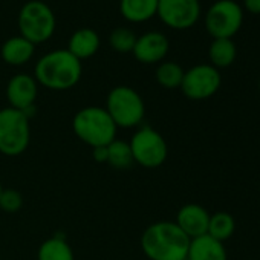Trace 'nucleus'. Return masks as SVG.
<instances>
[{"label":"nucleus","instance_id":"obj_13","mask_svg":"<svg viewBox=\"0 0 260 260\" xmlns=\"http://www.w3.org/2000/svg\"><path fill=\"white\" fill-rule=\"evenodd\" d=\"M210 222V213L199 204H185L178 210L175 223L190 237H199L207 234Z\"/></svg>","mask_w":260,"mask_h":260},{"label":"nucleus","instance_id":"obj_23","mask_svg":"<svg viewBox=\"0 0 260 260\" xmlns=\"http://www.w3.org/2000/svg\"><path fill=\"white\" fill-rule=\"evenodd\" d=\"M137 43V34L130 29V28H124L119 26L116 29H113L109 36V45L113 51L119 52V54H128L132 52Z\"/></svg>","mask_w":260,"mask_h":260},{"label":"nucleus","instance_id":"obj_16","mask_svg":"<svg viewBox=\"0 0 260 260\" xmlns=\"http://www.w3.org/2000/svg\"><path fill=\"white\" fill-rule=\"evenodd\" d=\"M36 52V45L26 40L22 36L10 37L0 48V57L10 66H23L26 64Z\"/></svg>","mask_w":260,"mask_h":260},{"label":"nucleus","instance_id":"obj_24","mask_svg":"<svg viewBox=\"0 0 260 260\" xmlns=\"http://www.w3.org/2000/svg\"><path fill=\"white\" fill-rule=\"evenodd\" d=\"M23 207V196L19 190L14 188H4L2 194H0V210L14 214L20 211Z\"/></svg>","mask_w":260,"mask_h":260},{"label":"nucleus","instance_id":"obj_1","mask_svg":"<svg viewBox=\"0 0 260 260\" xmlns=\"http://www.w3.org/2000/svg\"><path fill=\"white\" fill-rule=\"evenodd\" d=\"M190 237L172 220L150 223L141 234V249L149 260H187Z\"/></svg>","mask_w":260,"mask_h":260},{"label":"nucleus","instance_id":"obj_14","mask_svg":"<svg viewBox=\"0 0 260 260\" xmlns=\"http://www.w3.org/2000/svg\"><path fill=\"white\" fill-rule=\"evenodd\" d=\"M187 260H228V252L223 242L204 234L190 240Z\"/></svg>","mask_w":260,"mask_h":260},{"label":"nucleus","instance_id":"obj_5","mask_svg":"<svg viewBox=\"0 0 260 260\" xmlns=\"http://www.w3.org/2000/svg\"><path fill=\"white\" fill-rule=\"evenodd\" d=\"M29 118L13 107L0 109V153L16 158L23 155L31 143Z\"/></svg>","mask_w":260,"mask_h":260},{"label":"nucleus","instance_id":"obj_26","mask_svg":"<svg viewBox=\"0 0 260 260\" xmlns=\"http://www.w3.org/2000/svg\"><path fill=\"white\" fill-rule=\"evenodd\" d=\"M92 158L98 164H107V146L92 149Z\"/></svg>","mask_w":260,"mask_h":260},{"label":"nucleus","instance_id":"obj_3","mask_svg":"<svg viewBox=\"0 0 260 260\" xmlns=\"http://www.w3.org/2000/svg\"><path fill=\"white\" fill-rule=\"evenodd\" d=\"M72 130L81 143L95 149L109 146L113 140H116L118 127L104 107L87 106L74 115Z\"/></svg>","mask_w":260,"mask_h":260},{"label":"nucleus","instance_id":"obj_15","mask_svg":"<svg viewBox=\"0 0 260 260\" xmlns=\"http://www.w3.org/2000/svg\"><path fill=\"white\" fill-rule=\"evenodd\" d=\"M100 45H101V40H100V36L95 29L80 28L71 36L69 43H68V51L75 58L83 61V60L93 57L98 52Z\"/></svg>","mask_w":260,"mask_h":260},{"label":"nucleus","instance_id":"obj_9","mask_svg":"<svg viewBox=\"0 0 260 260\" xmlns=\"http://www.w3.org/2000/svg\"><path fill=\"white\" fill-rule=\"evenodd\" d=\"M220 71L211 66L210 63H201L185 71L179 89L188 100L202 101L216 95L220 89Z\"/></svg>","mask_w":260,"mask_h":260},{"label":"nucleus","instance_id":"obj_19","mask_svg":"<svg viewBox=\"0 0 260 260\" xmlns=\"http://www.w3.org/2000/svg\"><path fill=\"white\" fill-rule=\"evenodd\" d=\"M237 57V46L233 39H213L208 48L210 64L216 69L230 68Z\"/></svg>","mask_w":260,"mask_h":260},{"label":"nucleus","instance_id":"obj_6","mask_svg":"<svg viewBox=\"0 0 260 260\" xmlns=\"http://www.w3.org/2000/svg\"><path fill=\"white\" fill-rule=\"evenodd\" d=\"M57 28V19L52 8L42 0H29L19 13L20 36L32 45L48 42Z\"/></svg>","mask_w":260,"mask_h":260},{"label":"nucleus","instance_id":"obj_17","mask_svg":"<svg viewBox=\"0 0 260 260\" xmlns=\"http://www.w3.org/2000/svg\"><path fill=\"white\" fill-rule=\"evenodd\" d=\"M121 16L132 23H144L158 13V0H119Z\"/></svg>","mask_w":260,"mask_h":260},{"label":"nucleus","instance_id":"obj_18","mask_svg":"<svg viewBox=\"0 0 260 260\" xmlns=\"http://www.w3.org/2000/svg\"><path fill=\"white\" fill-rule=\"evenodd\" d=\"M37 260H75V254L64 236L55 234L39 246Z\"/></svg>","mask_w":260,"mask_h":260},{"label":"nucleus","instance_id":"obj_20","mask_svg":"<svg viewBox=\"0 0 260 260\" xmlns=\"http://www.w3.org/2000/svg\"><path fill=\"white\" fill-rule=\"evenodd\" d=\"M184 68L176 61H161L155 71V78L158 84L164 89L173 90L179 89L184 78Z\"/></svg>","mask_w":260,"mask_h":260},{"label":"nucleus","instance_id":"obj_25","mask_svg":"<svg viewBox=\"0 0 260 260\" xmlns=\"http://www.w3.org/2000/svg\"><path fill=\"white\" fill-rule=\"evenodd\" d=\"M242 8L249 14L260 16V0H242Z\"/></svg>","mask_w":260,"mask_h":260},{"label":"nucleus","instance_id":"obj_10","mask_svg":"<svg viewBox=\"0 0 260 260\" xmlns=\"http://www.w3.org/2000/svg\"><path fill=\"white\" fill-rule=\"evenodd\" d=\"M202 14L199 0H158L156 16L161 22L176 31L193 28Z\"/></svg>","mask_w":260,"mask_h":260},{"label":"nucleus","instance_id":"obj_7","mask_svg":"<svg viewBox=\"0 0 260 260\" xmlns=\"http://www.w3.org/2000/svg\"><path fill=\"white\" fill-rule=\"evenodd\" d=\"M134 162L144 169L161 167L169 156V146L164 137L150 125H140L128 141Z\"/></svg>","mask_w":260,"mask_h":260},{"label":"nucleus","instance_id":"obj_12","mask_svg":"<svg viewBox=\"0 0 260 260\" xmlns=\"http://www.w3.org/2000/svg\"><path fill=\"white\" fill-rule=\"evenodd\" d=\"M170 51V42L166 34L159 31H150L137 37L134 57L143 64H159L164 61Z\"/></svg>","mask_w":260,"mask_h":260},{"label":"nucleus","instance_id":"obj_11","mask_svg":"<svg viewBox=\"0 0 260 260\" xmlns=\"http://www.w3.org/2000/svg\"><path fill=\"white\" fill-rule=\"evenodd\" d=\"M39 96V83L34 75L16 74L7 84V100L10 107L23 112L29 119L36 113V101Z\"/></svg>","mask_w":260,"mask_h":260},{"label":"nucleus","instance_id":"obj_8","mask_svg":"<svg viewBox=\"0 0 260 260\" xmlns=\"http://www.w3.org/2000/svg\"><path fill=\"white\" fill-rule=\"evenodd\" d=\"M245 11L236 0H216L205 13L204 25L213 39H233L243 25Z\"/></svg>","mask_w":260,"mask_h":260},{"label":"nucleus","instance_id":"obj_28","mask_svg":"<svg viewBox=\"0 0 260 260\" xmlns=\"http://www.w3.org/2000/svg\"><path fill=\"white\" fill-rule=\"evenodd\" d=\"M257 87H258V95H260V78H258V86Z\"/></svg>","mask_w":260,"mask_h":260},{"label":"nucleus","instance_id":"obj_27","mask_svg":"<svg viewBox=\"0 0 260 260\" xmlns=\"http://www.w3.org/2000/svg\"><path fill=\"white\" fill-rule=\"evenodd\" d=\"M2 191H4V187H2V182H0V194H2Z\"/></svg>","mask_w":260,"mask_h":260},{"label":"nucleus","instance_id":"obj_22","mask_svg":"<svg viewBox=\"0 0 260 260\" xmlns=\"http://www.w3.org/2000/svg\"><path fill=\"white\" fill-rule=\"evenodd\" d=\"M107 164L116 170H127L132 167L135 162L128 143L121 140H113L107 146Z\"/></svg>","mask_w":260,"mask_h":260},{"label":"nucleus","instance_id":"obj_2","mask_svg":"<svg viewBox=\"0 0 260 260\" xmlns=\"http://www.w3.org/2000/svg\"><path fill=\"white\" fill-rule=\"evenodd\" d=\"M83 66L68 49H55L39 58L34 68V78L39 86L51 90H69L81 78Z\"/></svg>","mask_w":260,"mask_h":260},{"label":"nucleus","instance_id":"obj_21","mask_svg":"<svg viewBox=\"0 0 260 260\" xmlns=\"http://www.w3.org/2000/svg\"><path fill=\"white\" fill-rule=\"evenodd\" d=\"M234 230H236V220L230 213L217 211L214 214H210L207 234H210L216 240H220V242L228 240L234 234Z\"/></svg>","mask_w":260,"mask_h":260},{"label":"nucleus","instance_id":"obj_4","mask_svg":"<svg viewBox=\"0 0 260 260\" xmlns=\"http://www.w3.org/2000/svg\"><path fill=\"white\" fill-rule=\"evenodd\" d=\"M104 109L118 128L140 127L146 116V104L143 96L130 86L113 87L107 93Z\"/></svg>","mask_w":260,"mask_h":260},{"label":"nucleus","instance_id":"obj_29","mask_svg":"<svg viewBox=\"0 0 260 260\" xmlns=\"http://www.w3.org/2000/svg\"><path fill=\"white\" fill-rule=\"evenodd\" d=\"M258 194H260V184H258Z\"/></svg>","mask_w":260,"mask_h":260}]
</instances>
